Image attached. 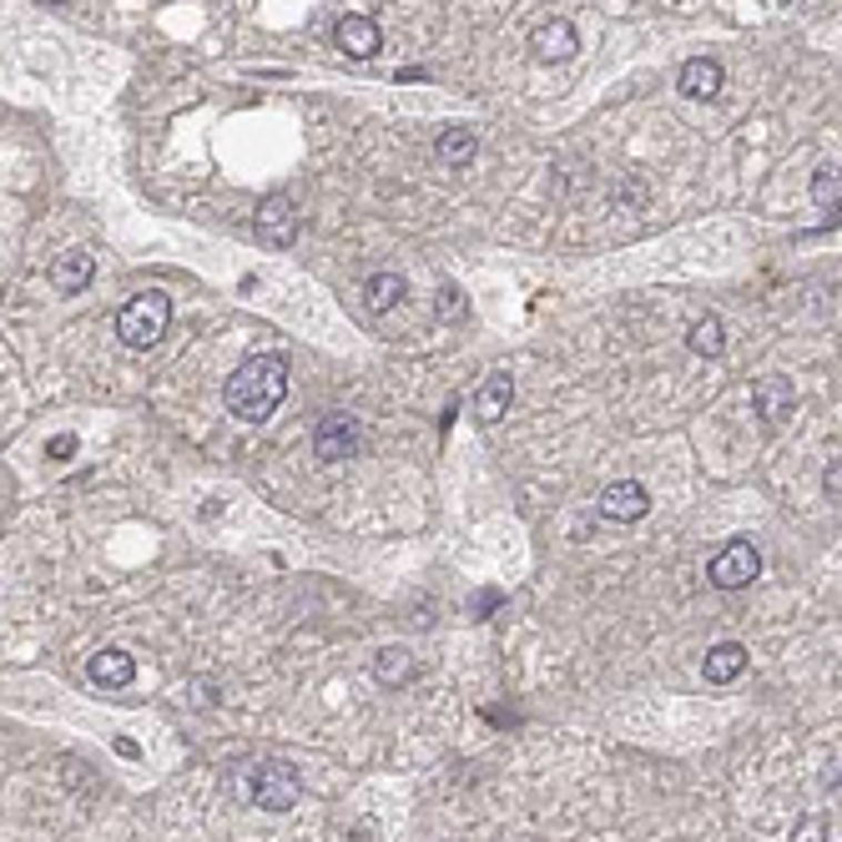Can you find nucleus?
Segmentation results:
<instances>
[{
    "instance_id": "obj_1",
    "label": "nucleus",
    "mask_w": 842,
    "mask_h": 842,
    "mask_svg": "<svg viewBox=\"0 0 842 842\" xmlns=\"http://www.w3.org/2000/svg\"><path fill=\"white\" fill-rule=\"evenodd\" d=\"M228 409L248 424H263L268 414H278V404L288 399V359L283 353H252L238 363V373L228 379Z\"/></svg>"
},
{
    "instance_id": "obj_2",
    "label": "nucleus",
    "mask_w": 842,
    "mask_h": 842,
    "mask_svg": "<svg viewBox=\"0 0 842 842\" xmlns=\"http://www.w3.org/2000/svg\"><path fill=\"white\" fill-rule=\"evenodd\" d=\"M167 323H172V298L157 293V288L137 293L132 303H121V313H117V333L127 349H152L167 333Z\"/></svg>"
},
{
    "instance_id": "obj_3",
    "label": "nucleus",
    "mask_w": 842,
    "mask_h": 842,
    "mask_svg": "<svg viewBox=\"0 0 842 842\" xmlns=\"http://www.w3.org/2000/svg\"><path fill=\"white\" fill-rule=\"evenodd\" d=\"M298 798H303V776H298L293 762L268 756V762L252 766V802H258V808L288 812V808H298Z\"/></svg>"
},
{
    "instance_id": "obj_4",
    "label": "nucleus",
    "mask_w": 842,
    "mask_h": 842,
    "mask_svg": "<svg viewBox=\"0 0 842 842\" xmlns=\"http://www.w3.org/2000/svg\"><path fill=\"white\" fill-rule=\"evenodd\" d=\"M762 575V555H756L752 540H726L716 555H711V585L716 591H742Z\"/></svg>"
},
{
    "instance_id": "obj_5",
    "label": "nucleus",
    "mask_w": 842,
    "mask_h": 842,
    "mask_svg": "<svg viewBox=\"0 0 842 842\" xmlns=\"http://www.w3.org/2000/svg\"><path fill=\"white\" fill-rule=\"evenodd\" d=\"M298 238V208L288 192H273V198L258 202V242L263 248H293Z\"/></svg>"
},
{
    "instance_id": "obj_6",
    "label": "nucleus",
    "mask_w": 842,
    "mask_h": 842,
    "mask_svg": "<svg viewBox=\"0 0 842 842\" xmlns=\"http://www.w3.org/2000/svg\"><path fill=\"white\" fill-rule=\"evenodd\" d=\"M359 444H363V429H359V419H349V414H329L323 424L313 429V454H318V460H343V454H359Z\"/></svg>"
},
{
    "instance_id": "obj_7",
    "label": "nucleus",
    "mask_w": 842,
    "mask_h": 842,
    "mask_svg": "<svg viewBox=\"0 0 842 842\" xmlns=\"http://www.w3.org/2000/svg\"><path fill=\"white\" fill-rule=\"evenodd\" d=\"M333 46H339L343 56H353V61H369V56L383 51V31L373 16H343V21L333 26Z\"/></svg>"
},
{
    "instance_id": "obj_8",
    "label": "nucleus",
    "mask_w": 842,
    "mask_h": 842,
    "mask_svg": "<svg viewBox=\"0 0 842 842\" xmlns=\"http://www.w3.org/2000/svg\"><path fill=\"white\" fill-rule=\"evenodd\" d=\"M752 404H756V414H762L766 424H782V419L798 409L792 379H782V373H762V379L752 383Z\"/></svg>"
},
{
    "instance_id": "obj_9",
    "label": "nucleus",
    "mask_w": 842,
    "mask_h": 842,
    "mask_svg": "<svg viewBox=\"0 0 842 842\" xmlns=\"http://www.w3.org/2000/svg\"><path fill=\"white\" fill-rule=\"evenodd\" d=\"M645 510H651V494H645V484H635V480L605 484V494H601V514H605V520H621V525H631V520H645Z\"/></svg>"
},
{
    "instance_id": "obj_10",
    "label": "nucleus",
    "mask_w": 842,
    "mask_h": 842,
    "mask_svg": "<svg viewBox=\"0 0 842 842\" xmlns=\"http://www.w3.org/2000/svg\"><path fill=\"white\" fill-rule=\"evenodd\" d=\"M530 51L540 56V61H570V56L580 51V36H575V26L570 21H540L535 31H530Z\"/></svg>"
},
{
    "instance_id": "obj_11",
    "label": "nucleus",
    "mask_w": 842,
    "mask_h": 842,
    "mask_svg": "<svg viewBox=\"0 0 842 842\" xmlns=\"http://www.w3.org/2000/svg\"><path fill=\"white\" fill-rule=\"evenodd\" d=\"M87 671H91V681H97V686L121 691V686H132V681H137V656H127L121 645H101Z\"/></svg>"
},
{
    "instance_id": "obj_12",
    "label": "nucleus",
    "mask_w": 842,
    "mask_h": 842,
    "mask_svg": "<svg viewBox=\"0 0 842 842\" xmlns=\"http://www.w3.org/2000/svg\"><path fill=\"white\" fill-rule=\"evenodd\" d=\"M510 404H514V379L510 373H490V379L474 389V419H480V424H500V419L510 414Z\"/></svg>"
},
{
    "instance_id": "obj_13",
    "label": "nucleus",
    "mask_w": 842,
    "mask_h": 842,
    "mask_svg": "<svg viewBox=\"0 0 842 842\" xmlns=\"http://www.w3.org/2000/svg\"><path fill=\"white\" fill-rule=\"evenodd\" d=\"M91 273H97V258H91L87 248H71L51 263V288L56 293H81V288L91 283Z\"/></svg>"
},
{
    "instance_id": "obj_14",
    "label": "nucleus",
    "mask_w": 842,
    "mask_h": 842,
    "mask_svg": "<svg viewBox=\"0 0 842 842\" xmlns=\"http://www.w3.org/2000/svg\"><path fill=\"white\" fill-rule=\"evenodd\" d=\"M722 61H711V56H696V61H686L681 67V97H691V101H711L716 91H722Z\"/></svg>"
},
{
    "instance_id": "obj_15",
    "label": "nucleus",
    "mask_w": 842,
    "mask_h": 842,
    "mask_svg": "<svg viewBox=\"0 0 842 842\" xmlns=\"http://www.w3.org/2000/svg\"><path fill=\"white\" fill-rule=\"evenodd\" d=\"M706 681L711 686H726V681H736L746 671V645L742 641H722V645H711V656H706Z\"/></svg>"
},
{
    "instance_id": "obj_16",
    "label": "nucleus",
    "mask_w": 842,
    "mask_h": 842,
    "mask_svg": "<svg viewBox=\"0 0 842 842\" xmlns=\"http://www.w3.org/2000/svg\"><path fill=\"white\" fill-rule=\"evenodd\" d=\"M474 152H480V137H474L470 127H444V132H439V142H434L439 167H470Z\"/></svg>"
},
{
    "instance_id": "obj_17",
    "label": "nucleus",
    "mask_w": 842,
    "mask_h": 842,
    "mask_svg": "<svg viewBox=\"0 0 842 842\" xmlns=\"http://www.w3.org/2000/svg\"><path fill=\"white\" fill-rule=\"evenodd\" d=\"M373 676L389 681V686H404L414 676V651L409 645H383L379 656H373Z\"/></svg>"
},
{
    "instance_id": "obj_18",
    "label": "nucleus",
    "mask_w": 842,
    "mask_h": 842,
    "mask_svg": "<svg viewBox=\"0 0 842 842\" xmlns=\"http://www.w3.org/2000/svg\"><path fill=\"white\" fill-rule=\"evenodd\" d=\"M363 293H369L373 313H389V308L404 303V278H399V273H373L369 283H363Z\"/></svg>"
},
{
    "instance_id": "obj_19",
    "label": "nucleus",
    "mask_w": 842,
    "mask_h": 842,
    "mask_svg": "<svg viewBox=\"0 0 842 842\" xmlns=\"http://www.w3.org/2000/svg\"><path fill=\"white\" fill-rule=\"evenodd\" d=\"M691 353H701V359H716V353L726 349V329H722V318L711 313V318H696V329H691Z\"/></svg>"
},
{
    "instance_id": "obj_20",
    "label": "nucleus",
    "mask_w": 842,
    "mask_h": 842,
    "mask_svg": "<svg viewBox=\"0 0 842 842\" xmlns=\"http://www.w3.org/2000/svg\"><path fill=\"white\" fill-rule=\"evenodd\" d=\"M838 192H842L838 167H818V177H812V202H818L822 212H838Z\"/></svg>"
},
{
    "instance_id": "obj_21",
    "label": "nucleus",
    "mask_w": 842,
    "mask_h": 842,
    "mask_svg": "<svg viewBox=\"0 0 842 842\" xmlns=\"http://www.w3.org/2000/svg\"><path fill=\"white\" fill-rule=\"evenodd\" d=\"M46 454H51V460H71V454H77V439H71V434H56L51 444H46Z\"/></svg>"
},
{
    "instance_id": "obj_22",
    "label": "nucleus",
    "mask_w": 842,
    "mask_h": 842,
    "mask_svg": "<svg viewBox=\"0 0 842 842\" xmlns=\"http://www.w3.org/2000/svg\"><path fill=\"white\" fill-rule=\"evenodd\" d=\"M822 484H828V494H838V460L828 464V474H822Z\"/></svg>"
}]
</instances>
